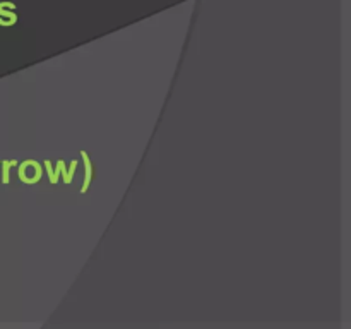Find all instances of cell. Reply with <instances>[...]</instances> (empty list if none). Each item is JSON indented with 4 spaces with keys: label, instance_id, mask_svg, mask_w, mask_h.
I'll return each instance as SVG.
<instances>
[{
    "label": "cell",
    "instance_id": "cell-4",
    "mask_svg": "<svg viewBox=\"0 0 351 329\" xmlns=\"http://www.w3.org/2000/svg\"><path fill=\"white\" fill-rule=\"evenodd\" d=\"M14 164H17L16 160L2 161V182H3V184H9V182H10L9 171H10V167H14Z\"/></svg>",
    "mask_w": 351,
    "mask_h": 329
},
{
    "label": "cell",
    "instance_id": "cell-3",
    "mask_svg": "<svg viewBox=\"0 0 351 329\" xmlns=\"http://www.w3.org/2000/svg\"><path fill=\"white\" fill-rule=\"evenodd\" d=\"M75 170H77V160H74L71 163V168H62V171H60V175H64V182L67 185H71L72 184V178H74V173H75Z\"/></svg>",
    "mask_w": 351,
    "mask_h": 329
},
{
    "label": "cell",
    "instance_id": "cell-1",
    "mask_svg": "<svg viewBox=\"0 0 351 329\" xmlns=\"http://www.w3.org/2000/svg\"><path fill=\"white\" fill-rule=\"evenodd\" d=\"M81 158L82 161H84V167H86V173H84V184H82L81 187V194H86L89 188V185H91V178H93V164H91V160H89L88 153L86 151H81Z\"/></svg>",
    "mask_w": 351,
    "mask_h": 329
},
{
    "label": "cell",
    "instance_id": "cell-2",
    "mask_svg": "<svg viewBox=\"0 0 351 329\" xmlns=\"http://www.w3.org/2000/svg\"><path fill=\"white\" fill-rule=\"evenodd\" d=\"M45 168H47V173H48V178H50V184H57L58 182V178H60V171H62V168L65 167V163L62 160H58V163H57V168H51V163L50 161H45Z\"/></svg>",
    "mask_w": 351,
    "mask_h": 329
}]
</instances>
